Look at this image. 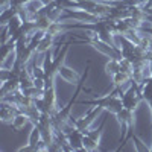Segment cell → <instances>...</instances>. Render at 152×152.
Instances as JSON below:
<instances>
[{"label":"cell","instance_id":"12","mask_svg":"<svg viewBox=\"0 0 152 152\" xmlns=\"http://www.w3.org/2000/svg\"><path fill=\"white\" fill-rule=\"evenodd\" d=\"M29 122V117L26 116L24 113H18L17 116L14 117V120H12V128L14 129H21V128H24V125H26Z\"/></svg>","mask_w":152,"mask_h":152},{"label":"cell","instance_id":"2","mask_svg":"<svg viewBox=\"0 0 152 152\" xmlns=\"http://www.w3.org/2000/svg\"><path fill=\"white\" fill-rule=\"evenodd\" d=\"M122 97V102H123V108H128V110H132L135 111L138 104L143 100V96H142V84H138L135 81H132V84L129 85V88L120 94Z\"/></svg>","mask_w":152,"mask_h":152},{"label":"cell","instance_id":"9","mask_svg":"<svg viewBox=\"0 0 152 152\" xmlns=\"http://www.w3.org/2000/svg\"><path fill=\"white\" fill-rule=\"evenodd\" d=\"M113 78V82H114V87H116V90L122 94L123 91H122V87L126 84V82H129V81H132V78L128 75V73H123V72H117L116 75H113L111 76Z\"/></svg>","mask_w":152,"mask_h":152},{"label":"cell","instance_id":"7","mask_svg":"<svg viewBox=\"0 0 152 152\" xmlns=\"http://www.w3.org/2000/svg\"><path fill=\"white\" fill-rule=\"evenodd\" d=\"M43 140V137H41V131L40 128H38L37 125H34V128L29 134V138H28V146H23L20 148L18 151L20 152H26V151H37V145L40 143Z\"/></svg>","mask_w":152,"mask_h":152},{"label":"cell","instance_id":"3","mask_svg":"<svg viewBox=\"0 0 152 152\" xmlns=\"http://www.w3.org/2000/svg\"><path fill=\"white\" fill-rule=\"evenodd\" d=\"M116 119L119 125L122 126V146L128 142V138H131L132 134V125H134V111L128 108H122L117 114Z\"/></svg>","mask_w":152,"mask_h":152},{"label":"cell","instance_id":"1","mask_svg":"<svg viewBox=\"0 0 152 152\" xmlns=\"http://www.w3.org/2000/svg\"><path fill=\"white\" fill-rule=\"evenodd\" d=\"M116 88H114V91L104 96V97H97V99H91V100H79L78 104L81 105H97L100 108H104L105 111L111 113V114H116L123 108V102H122V97L116 94Z\"/></svg>","mask_w":152,"mask_h":152},{"label":"cell","instance_id":"6","mask_svg":"<svg viewBox=\"0 0 152 152\" xmlns=\"http://www.w3.org/2000/svg\"><path fill=\"white\" fill-rule=\"evenodd\" d=\"M67 135V140H69V145L72 146L73 151H82L84 149V132L79 131L78 128H73Z\"/></svg>","mask_w":152,"mask_h":152},{"label":"cell","instance_id":"10","mask_svg":"<svg viewBox=\"0 0 152 152\" xmlns=\"http://www.w3.org/2000/svg\"><path fill=\"white\" fill-rule=\"evenodd\" d=\"M58 75L61 76L64 81H67V82H78L79 81V75L76 73L75 70H72L70 67H67V66H64L62 64L61 67H59V72H58Z\"/></svg>","mask_w":152,"mask_h":152},{"label":"cell","instance_id":"8","mask_svg":"<svg viewBox=\"0 0 152 152\" xmlns=\"http://www.w3.org/2000/svg\"><path fill=\"white\" fill-rule=\"evenodd\" d=\"M142 96H143V100L149 105V110L152 114V78L151 76H148L142 82Z\"/></svg>","mask_w":152,"mask_h":152},{"label":"cell","instance_id":"16","mask_svg":"<svg viewBox=\"0 0 152 152\" xmlns=\"http://www.w3.org/2000/svg\"><path fill=\"white\" fill-rule=\"evenodd\" d=\"M131 138L135 142V149H137V151H148V148L143 145V142H142V140H140V138H138L135 134H131Z\"/></svg>","mask_w":152,"mask_h":152},{"label":"cell","instance_id":"13","mask_svg":"<svg viewBox=\"0 0 152 152\" xmlns=\"http://www.w3.org/2000/svg\"><path fill=\"white\" fill-rule=\"evenodd\" d=\"M105 72L110 76H113V75H116L117 72H120V59H113L111 58L107 62V66H105Z\"/></svg>","mask_w":152,"mask_h":152},{"label":"cell","instance_id":"15","mask_svg":"<svg viewBox=\"0 0 152 152\" xmlns=\"http://www.w3.org/2000/svg\"><path fill=\"white\" fill-rule=\"evenodd\" d=\"M62 31H64V24H62L61 21H52V24L49 26V29H47L46 32L50 34V35H53V37H56V35H59Z\"/></svg>","mask_w":152,"mask_h":152},{"label":"cell","instance_id":"5","mask_svg":"<svg viewBox=\"0 0 152 152\" xmlns=\"http://www.w3.org/2000/svg\"><path fill=\"white\" fill-rule=\"evenodd\" d=\"M100 113V107H97V105H94V108L88 113V114H85L84 117H81V119H78V120H75V126L78 128L79 131H82V132H85L88 128H90V125L94 122V119L97 117V114Z\"/></svg>","mask_w":152,"mask_h":152},{"label":"cell","instance_id":"4","mask_svg":"<svg viewBox=\"0 0 152 152\" xmlns=\"http://www.w3.org/2000/svg\"><path fill=\"white\" fill-rule=\"evenodd\" d=\"M18 113H21L20 107L12 105L6 102V100H2V105H0V120L3 123H12V120H14V117Z\"/></svg>","mask_w":152,"mask_h":152},{"label":"cell","instance_id":"11","mask_svg":"<svg viewBox=\"0 0 152 152\" xmlns=\"http://www.w3.org/2000/svg\"><path fill=\"white\" fill-rule=\"evenodd\" d=\"M53 35H50V34H47L46 32V35L43 37V40L40 41V44H38V47H37V53H46V52H49L50 50V47H52V44H53Z\"/></svg>","mask_w":152,"mask_h":152},{"label":"cell","instance_id":"14","mask_svg":"<svg viewBox=\"0 0 152 152\" xmlns=\"http://www.w3.org/2000/svg\"><path fill=\"white\" fill-rule=\"evenodd\" d=\"M99 140H94V138H91L90 135L84 134V149L85 151H96L99 148Z\"/></svg>","mask_w":152,"mask_h":152}]
</instances>
